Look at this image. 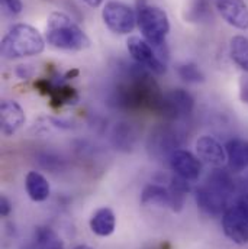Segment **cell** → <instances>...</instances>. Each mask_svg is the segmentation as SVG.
Returning a JSON list of instances; mask_svg holds the SVG:
<instances>
[{
    "instance_id": "1",
    "label": "cell",
    "mask_w": 248,
    "mask_h": 249,
    "mask_svg": "<svg viewBox=\"0 0 248 249\" xmlns=\"http://www.w3.org/2000/svg\"><path fill=\"white\" fill-rule=\"evenodd\" d=\"M235 193V183L232 177L224 170H215L206 183L196 190L197 206L210 216H219L231 206V196Z\"/></svg>"
},
{
    "instance_id": "2",
    "label": "cell",
    "mask_w": 248,
    "mask_h": 249,
    "mask_svg": "<svg viewBox=\"0 0 248 249\" xmlns=\"http://www.w3.org/2000/svg\"><path fill=\"white\" fill-rule=\"evenodd\" d=\"M45 41L38 29L26 23L13 25L1 39V55L7 60L38 55L44 51Z\"/></svg>"
},
{
    "instance_id": "3",
    "label": "cell",
    "mask_w": 248,
    "mask_h": 249,
    "mask_svg": "<svg viewBox=\"0 0 248 249\" xmlns=\"http://www.w3.org/2000/svg\"><path fill=\"white\" fill-rule=\"evenodd\" d=\"M47 41L54 48L67 51H83L90 47V39L83 29L61 12H54L48 18Z\"/></svg>"
},
{
    "instance_id": "4",
    "label": "cell",
    "mask_w": 248,
    "mask_h": 249,
    "mask_svg": "<svg viewBox=\"0 0 248 249\" xmlns=\"http://www.w3.org/2000/svg\"><path fill=\"white\" fill-rule=\"evenodd\" d=\"M136 23L145 41L153 48L158 50L160 57L163 60V47H166V38L170 32V22L167 13L157 6L148 4L145 0H138Z\"/></svg>"
},
{
    "instance_id": "5",
    "label": "cell",
    "mask_w": 248,
    "mask_h": 249,
    "mask_svg": "<svg viewBox=\"0 0 248 249\" xmlns=\"http://www.w3.org/2000/svg\"><path fill=\"white\" fill-rule=\"evenodd\" d=\"M222 229L234 244H248V207L241 200L231 204L222 214Z\"/></svg>"
},
{
    "instance_id": "6",
    "label": "cell",
    "mask_w": 248,
    "mask_h": 249,
    "mask_svg": "<svg viewBox=\"0 0 248 249\" xmlns=\"http://www.w3.org/2000/svg\"><path fill=\"white\" fill-rule=\"evenodd\" d=\"M105 25L115 34L126 35L134 31L136 23V13L122 1L111 0L102 10Z\"/></svg>"
},
{
    "instance_id": "7",
    "label": "cell",
    "mask_w": 248,
    "mask_h": 249,
    "mask_svg": "<svg viewBox=\"0 0 248 249\" xmlns=\"http://www.w3.org/2000/svg\"><path fill=\"white\" fill-rule=\"evenodd\" d=\"M128 51L131 57L145 70H150L154 74L166 72V62L160 58V55L154 51V48L139 36H131L128 39Z\"/></svg>"
},
{
    "instance_id": "8",
    "label": "cell",
    "mask_w": 248,
    "mask_h": 249,
    "mask_svg": "<svg viewBox=\"0 0 248 249\" xmlns=\"http://www.w3.org/2000/svg\"><path fill=\"white\" fill-rule=\"evenodd\" d=\"M193 107H194L193 97L186 90L177 89L163 96V100L160 102L157 113L163 115L167 119H179V118L189 116Z\"/></svg>"
},
{
    "instance_id": "9",
    "label": "cell",
    "mask_w": 248,
    "mask_h": 249,
    "mask_svg": "<svg viewBox=\"0 0 248 249\" xmlns=\"http://www.w3.org/2000/svg\"><path fill=\"white\" fill-rule=\"evenodd\" d=\"M219 15L231 26L246 31L248 29V6L244 0H209Z\"/></svg>"
},
{
    "instance_id": "10",
    "label": "cell",
    "mask_w": 248,
    "mask_h": 249,
    "mask_svg": "<svg viewBox=\"0 0 248 249\" xmlns=\"http://www.w3.org/2000/svg\"><path fill=\"white\" fill-rule=\"evenodd\" d=\"M170 167L177 176L186 178L187 181L197 180L202 173V161L185 149H176L172 154Z\"/></svg>"
},
{
    "instance_id": "11",
    "label": "cell",
    "mask_w": 248,
    "mask_h": 249,
    "mask_svg": "<svg viewBox=\"0 0 248 249\" xmlns=\"http://www.w3.org/2000/svg\"><path fill=\"white\" fill-rule=\"evenodd\" d=\"M196 152L200 161L205 164L219 168L227 162V152L225 146H222L215 138L212 136H202L196 142Z\"/></svg>"
},
{
    "instance_id": "12",
    "label": "cell",
    "mask_w": 248,
    "mask_h": 249,
    "mask_svg": "<svg viewBox=\"0 0 248 249\" xmlns=\"http://www.w3.org/2000/svg\"><path fill=\"white\" fill-rule=\"evenodd\" d=\"M25 112L18 102L4 100L0 106V124L1 132L6 136L16 133L25 124Z\"/></svg>"
},
{
    "instance_id": "13",
    "label": "cell",
    "mask_w": 248,
    "mask_h": 249,
    "mask_svg": "<svg viewBox=\"0 0 248 249\" xmlns=\"http://www.w3.org/2000/svg\"><path fill=\"white\" fill-rule=\"evenodd\" d=\"M177 146V138L176 133L169 127H158L151 133L148 148L154 152V155H167L169 160L172 154L176 151Z\"/></svg>"
},
{
    "instance_id": "14",
    "label": "cell",
    "mask_w": 248,
    "mask_h": 249,
    "mask_svg": "<svg viewBox=\"0 0 248 249\" xmlns=\"http://www.w3.org/2000/svg\"><path fill=\"white\" fill-rule=\"evenodd\" d=\"M227 162L234 173L244 171L248 167V142L243 139H231L225 145Z\"/></svg>"
},
{
    "instance_id": "15",
    "label": "cell",
    "mask_w": 248,
    "mask_h": 249,
    "mask_svg": "<svg viewBox=\"0 0 248 249\" xmlns=\"http://www.w3.org/2000/svg\"><path fill=\"white\" fill-rule=\"evenodd\" d=\"M115 226H116V217L114 210L109 207H102L96 210L90 219L92 232L102 238L111 236L115 232Z\"/></svg>"
},
{
    "instance_id": "16",
    "label": "cell",
    "mask_w": 248,
    "mask_h": 249,
    "mask_svg": "<svg viewBox=\"0 0 248 249\" xmlns=\"http://www.w3.org/2000/svg\"><path fill=\"white\" fill-rule=\"evenodd\" d=\"M142 206H154V207H170L173 204L172 193L169 188L158 184H148L142 190L141 194Z\"/></svg>"
},
{
    "instance_id": "17",
    "label": "cell",
    "mask_w": 248,
    "mask_h": 249,
    "mask_svg": "<svg viewBox=\"0 0 248 249\" xmlns=\"http://www.w3.org/2000/svg\"><path fill=\"white\" fill-rule=\"evenodd\" d=\"M25 186H26V193L28 196L31 197V200L34 201H45L48 197H50V183L48 180L37 173V171H31L26 174V178H25Z\"/></svg>"
},
{
    "instance_id": "18",
    "label": "cell",
    "mask_w": 248,
    "mask_h": 249,
    "mask_svg": "<svg viewBox=\"0 0 248 249\" xmlns=\"http://www.w3.org/2000/svg\"><path fill=\"white\" fill-rule=\"evenodd\" d=\"M229 54L232 61L248 74V38L235 35L229 44Z\"/></svg>"
},
{
    "instance_id": "19",
    "label": "cell",
    "mask_w": 248,
    "mask_h": 249,
    "mask_svg": "<svg viewBox=\"0 0 248 249\" xmlns=\"http://www.w3.org/2000/svg\"><path fill=\"white\" fill-rule=\"evenodd\" d=\"M35 244L38 249H64L61 238L47 226H39L35 231Z\"/></svg>"
},
{
    "instance_id": "20",
    "label": "cell",
    "mask_w": 248,
    "mask_h": 249,
    "mask_svg": "<svg viewBox=\"0 0 248 249\" xmlns=\"http://www.w3.org/2000/svg\"><path fill=\"white\" fill-rule=\"evenodd\" d=\"M170 193H172V198H173V204H172V210L173 212H180L183 209V203H185V197L189 193V184H187L186 178L180 177V176H174L172 178V184H170Z\"/></svg>"
},
{
    "instance_id": "21",
    "label": "cell",
    "mask_w": 248,
    "mask_h": 249,
    "mask_svg": "<svg viewBox=\"0 0 248 249\" xmlns=\"http://www.w3.org/2000/svg\"><path fill=\"white\" fill-rule=\"evenodd\" d=\"M185 19L187 22H200L209 15L208 0H185Z\"/></svg>"
},
{
    "instance_id": "22",
    "label": "cell",
    "mask_w": 248,
    "mask_h": 249,
    "mask_svg": "<svg viewBox=\"0 0 248 249\" xmlns=\"http://www.w3.org/2000/svg\"><path fill=\"white\" fill-rule=\"evenodd\" d=\"M177 74L182 80H185L187 83H203L205 81V75L200 71V68L193 64V62H186V64H180L177 67Z\"/></svg>"
},
{
    "instance_id": "23",
    "label": "cell",
    "mask_w": 248,
    "mask_h": 249,
    "mask_svg": "<svg viewBox=\"0 0 248 249\" xmlns=\"http://www.w3.org/2000/svg\"><path fill=\"white\" fill-rule=\"evenodd\" d=\"M1 6L12 16H16L23 10V4L20 0H1Z\"/></svg>"
},
{
    "instance_id": "24",
    "label": "cell",
    "mask_w": 248,
    "mask_h": 249,
    "mask_svg": "<svg viewBox=\"0 0 248 249\" xmlns=\"http://www.w3.org/2000/svg\"><path fill=\"white\" fill-rule=\"evenodd\" d=\"M240 99L243 103L248 105V78L247 77H241L240 80Z\"/></svg>"
},
{
    "instance_id": "25",
    "label": "cell",
    "mask_w": 248,
    "mask_h": 249,
    "mask_svg": "<svg viewBox=\"0 0 248 249\" xmlns=\"http://www.w3.org/2000/svg\"><path fill=\"white\" fill-rule=\"evenodd\" d=\"M10 212H12V204H10L9 198L4 197V196H1L0 197V214L3 217H7L10 214Z\"/></svg>"
},
{
    "instance_id": "26",
    "label": "cell",
    "mask_w": 248,
    "mask_h": 249,
    "mask_svg": "<svg viewBox=\"0 0 248 249\" xmlns=\"http://www.w3.org/2000/svg\"><path fill=\"white\" fill-rule=\"evenodd\" d=\"M84 3H87L90 7H97V6H100L102 4V1L103 0H83Z\"/></svg>"
},
{
    "instance_id": "27",
    "label": "cell",
    "mask_w": 248,
    "mask_h": 249,
    "mask_svg": "<svg viewBox=\"0 0 248 249\" xmlns=\"http://www.w3.org/2000/svg\"><path fill=\"white\" fill-rule=\"evenodd\" d=\"M76 75H78V70H74V71H68L65 75H64V78H70V77H76Z\"/></svg>"
},
{
    "instance_id": "28",
    "label": "cell",
    "mask_w": 248,
    "mask_h": 249,
    "mask_svg": "<svg viewBox=\"0 0 248 249\" xmlns=\"http://www.w3.org/2000/svg\"><path fill=\"white\" fill-rule=\"evenodd\" d=\"M22 249H38V247H37V244H26Z\"/></svg>"
},
{
    "instance_id": "29",
    "label": "cell",
    "mask_w": 248,
    "mask_h": 249,
    "mask_svg": "<svg viewBox=\"0 0 248 249\" xmlns=\"http://www.w3.org/2000/svg\"><path fill=\"white\" fill-rule=\"evenodd\" d=\"M74 249H92L90 247H87V245H78V247H76Z\"/></svg>"
}]
</instances>
